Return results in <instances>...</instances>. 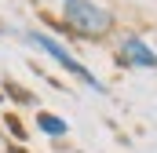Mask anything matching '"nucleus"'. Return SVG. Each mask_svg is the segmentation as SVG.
<instances>
[{"label": "nucleus", "mask_w": 157, "mask_h": 153, "mask_svg": "<svg viewBox=\"0 0 157 153\" xmlns=\"http://www.w3.org/2000/svg\"><path fill=\"white\" fill-rule=\"evenodd\" d=\"M22 37H26V44L40 47V51H44L48 58H55V62H59V66H62V69H66L70 76H77L84 88H91V91H106V84H102L99 76L91 73V69H88V66H84L80 58H73V51H70V47H66L62 40H55L51 33H40V29H26Z\"/></svg>", "instance_id": "obj_1"}, {"label": "nucleus", "mask_w": 157, "mask_h": 153, "mask_svg": "<svg viewBox=\"0 0 157 153\" xmlns=\"http://www.w3.org/2000/svg\"><path fill=\"white\" fill-rule=\"evenodd\" d=\"M62 18L80 37H106L113 29V15L95 0H62Z\"/></svg>", "instance_id": "obj_2"}, {"label": "nucleus", "mask_w": 157, "mask_h": 153, "mask_svg": "<svg viewBox=\"0 0 157 153\" xmlns=\"http://www.w3.org/2000/svg\"><path fill=\"white\" fill-rule=\"evenodd\" d=\"M117 55H121V62H124V66H135V69H157V51H154L143 37H135V33L121 37Z\"/></svg>", "instance_id": "obj_3"}, {"label": "nucleus", "mask_w": 157, "mask_h": 153, "mask_svg": "<svg viewBox=\"0 0 157 153\" xmlns=\"http://www.w3.org/2000/svg\"><path fill=\"white\" fill-rule=\"evenodd\" d=\"M37 128L44 135H51V139H62V135L70 131V124H66L62 117H55V113H37Z\"/></svg>", "instance_id": "obj_4"}]
</instances>
